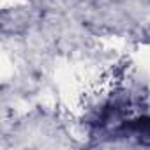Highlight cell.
Here are the masks:
<instances>
[{"instance_id": "6da1fadb", "label": "cell", "mask_w": 150, "mask_h": 150, "mask_svg": "<svg viewBox=\"0 0 150 150\" xmlns=\"http://www.w3.org/2000/svg\"><path fill=\"white\" fill-rule=\"evenodd\" d=\"M120 131L122 134L136 138L139 143L150 146V117H138L129 122H124Z\"/></svg>"}]
</instances>
